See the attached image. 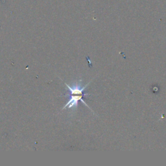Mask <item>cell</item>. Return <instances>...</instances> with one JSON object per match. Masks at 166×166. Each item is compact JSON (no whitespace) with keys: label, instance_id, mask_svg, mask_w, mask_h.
Returning <instances> with one entry per match:
<instances>
[{"label":"cell","instance_id":"6da1fadb","mask_svg":"<svg viewBox=\"0 0 166 166\" xmlns=\"http://www.w3.org/2000/svg\"><path fill=\"white\" fill-rule=\"evenodd\" d=\"M89 83H88L86 86H84L83 87H81L79 85H76L73 86V87H71L68 85H67L66 83H65V85L70 90V100L64 107L63 109H65L67 107L68 108H75V107L76 108L78 106L79 101H81V102H82L83 104L86 105V107H88L90 110H91V108L88 106L87 104L82 99L83 97L88 95V94H83V92H84V90L86 89V86L89 85Z\"/></svg>","mask_w":166,"mask_h":166}]
</instances>
